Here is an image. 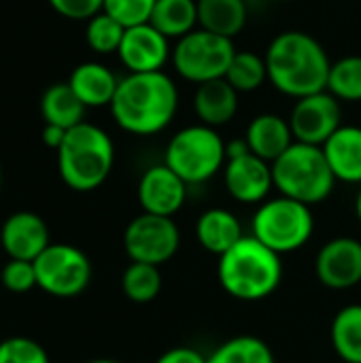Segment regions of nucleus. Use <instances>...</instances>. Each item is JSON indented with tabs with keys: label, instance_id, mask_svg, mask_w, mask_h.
<instances>
[{
	"label": "nucleus",
	"instance_id": "nucleus-1",
	"mask_svg": "<svg viewBox=\"0 0 361 363\" xmlns=\"http://www.w3.org/2000/svg\"><path fill=\"white\" fill-rule=\"evenodd\" d=\"M109 108L123 132L153 136L172 123L179 108V89L164 70L128 72L119 79Z\"/></svg>",
	"mask_w": 361,
	"mask_h": 363
},
{
	"label": "nucleus",
	"instance_id": "nucleus-2",
	"mask_svg": "<svg viewBox=\"0 0 361 363\" xmlns=\"http://www.w3.org/2000/svg\"><path fill=\"white\" fill-rule=\"evenodd\" d=\"M268 81L285 96L300 100L328 89L330 55L323 45L302 30L277 34L266 49Z\"/></svg>",
	"mask_w": 361,
	"mask_h": 363
},
{
	"label": "nucleus",
	"instance_id": "nucleus-3",
	"mask_svg": "<svg viewBox=\"0 0 361 363\" xmlns=\"http://www.w3.org/2000/svg\"><path fill=\"white\" fill-rule=\"evenodd\" d=\"M217 279L223 291L240 302L270 298L283 281L281 255L262 245L255 236H243L219 257Z\"/></svg>",
	"mask_w": 361,
	"mask_h": 363
},
{
	"label": "nucleus",
	"instance_id": "nucleus-4",
	"mask_svg": "<svg viewBox=\"0 0 361 363\" xmlns=\"http://www.w3.org/2000/svg\"><path fill=\"white\" fill-rule=\"evenodd\" d=\"M57 153V172L72 191L87 194L106 183L115 166V145L109 132L94 123H79L66 132Z\"/></svg>",
	"mask_w": 361,
	"mask_h": 363
},
{
	"label": "nucleus",
	"instance_id": "nucleus-5",
	"mask_svg": "<svg viewBox=\"0 0 361 363\" xmlns=\"http://www.w3.org/2000/svg\"><path fill=\"white\" fill-rule=\"evenodd\" d=\"M272 179L279 196L298 200L306 206L328 200L336 185L323 149L298 140L272 162Z\"/></svg>",
	"mask_w": 361,
	"mask_h": 363
},
{
	"label": "nucleus",
	"instance_id": "nucleus-6",
	"mask_svg": "<svg viewBox=\"0 0 361 363\" xmlns=\"http://www.w3.org/2000/svg\"><path fill=\"white\" fill-rule=\"evenodd\" d=\"M226 162V140L215 128L204 123L179 130L164 151V164L189 187L211 181L223 170Z\"/></svg>",
	"mask_w": 361,
	"mask_h": 363
},
{
	"label": "nucleus",
	"instance_id": "nucleus-7",
	"mask_svg": "<svg viewBox=\"0 0 361 363\" xmlns=\"http://www.w3.org/2000/svg\"><path fill=\"white\" fill-rule=\"evenodd\" d=\"M313 234L315 217L311 206L285 196L262 202L251 221V236L279 255L300 251L309 245Z\"/></svg>",
	"mask_w": 361,
	"mask_h": 363
},
{
	"label": "nucleus",
	"instance_id": "nucleus-8",
	"mask_svg": "<svg viewBox=\"0 0 361 363\" xmlns=\"http://www.w3.org/2000/svg\"><path fill=\"white\" fill-rule=\"evenodd\" d=\"M234 40L196 28L179 38L172 47V66L189 83L202 85L209 81L226 79L234 57Z\"/></svg>",
	"mask_w": 361,
	"mask_h": 363
},
{
	"label": "nucleus",
	"instance_id": "nucleus-9",
	"mask_svg": "<svg viewBox=\"0 0 361 363\" xmlns=\"http://www.w3.org/2000/svg\"><path fill=\"white\" fill-rule=\"evenodd\" d=\"M36 285L51 298L70 300L81 296L91 283V262L70 242H51L36 259Z\"/></svg>",
	"mask_w": 361,
	"mask_h": 363
},
{
	"label": "nucleus",
	"instance_id": "nucleus-10",
	"mask_svg": "<svg viewBox=\"0 0 361 363\" xmlns=\"http://www.w3.org/2000/svg\"><path fill=\"white\" fill-rule=\"evenodd\" d=\"M181 249V230L172 217L140 213L123 230V251L130 262L164 266Z\"/></svg>",
	"mask_w": 361,
	"mask_h": 363
},
{
	"label": "nucleus",
	"instance_id": "nucleus-11",
	"mask_svg": "<svg viewBox=\"0 0 361 363\" xmlns=\"http://www.w3.org/2000/svg\"><path fill=\"white\" fill-rule=\"evenodd\" d=\"M289 125L298 143L323 147L326 140L343 125V106L328 89L296 100Z\"/></svg>",
	"mask_w": 361,
	"mask_h": 363
},
{
	"label": "nucleus",
	"instance_id": "nucleus-12",
	"mask_svg": "<svg viewBox=\"0 0 361 363\" xmlns=\"http://www.w3.org/2000/svg\"><path fill=\"white\" fill-rule=\"evenodd\" d=\"M319 283L334 291H347L361 283V240L338 236L328 240L315 257Z\"/></svg>",
	"mask_w": 361,
	"mask_h": 363
},
{
	"label": "nucleus",
	"instance_id": "nucleus-13",
	"mask_svg": "<svg viewBox=\"0 0 361 363\" xmlns=\"http://www.w3.org/2000/svg\"><path fill=\"white\" fill-rule=\"evenodd\" d=\"M189 185L164 162L147 168L138 179L136 198L143 213L174 217L187 202Z\"/></svg>",
	"mask_w": 361,
	"mask_h": 363
},
{
	"label": "nucleus",
	"instance_id": "nucleus-14",
	"mask_svg": "<svg viewBox=\"0 0 361 363\" xmlns=\"http://www.w3.org/2000/svg\"><path fill=\"white\" fill-rule=\"evenodd\" d=\"M223 185L232 200L240 204H262L270 198L274 189L272 179V164L253 155L245 153L240 157L228 160L223 166Z\"/></svg>",
	"mask_w": 361,
	"mask_h": 363
},
{
	"label": "nucleus",
	"instance_id": "nucleus-15",
	"mask_svg": "<svg viewBox=\"0 0 361 363\" xmlns=\"http://www.w3.org/2000/svg\"><path fill=\"white\" fill-rule=\"evenodd\" d=\"M0 245L9 259L34 262L51 245L49 225L34 211H15L0 225Z\"/></svg>",
	"mask_w": 361,
	"mask_h": 363
},
{
	"label": "nucleus",
	"instance_id": "nucleus-16",
	"mask_svg": "<svg viewBox=\"0 0 361 363\" xmlns=\"http://www.w3.org/2000/svg\"><path fill=\"white\" fill-rule=\"evenodd\" d=\"M117 55L128 72H160L172 57V49L170 40L147 21L126 28Z\"/></svg>",
	"mask_w": 361,
	"mask_h": 363
},
{
	"label": "nucleus",
	"instance_id": "nucleus-17",
	"mask_svg": "<svg viewBox=\"0 0 361 363\" xmlns=\"http://www.w3.org/2000/svg\"><path fill=\"white\" fill-rule=\"evenodd\" d=\"M245 140L253 155L270 164L279 160L296 143L289 119L274 115V113H262L253 117L251 123L247 125Z\"/></svg>",
	"mask_w": 361,
	"mask_h": 363
},
{
	"label": "nucleus",
	"instance_id": "nucleus-18",
	"mask_svg": "<svg viewBox=\"0 0 361 363\" xmlns=\"http://www.w3.org/2000/svg\"><path fill=\"white\" fill-rule=\"evenodd\" d=\"M336 181L361 185V128L340 125L321 147Z\"/></svg>",
	"mask_w": 361,
	"mask_h": 363
},
{
	"label": "nucleus",
	"instance_id": "nucleus-19",
	"mask_svg": "<svg viewBox=\"0 0 361 363\" xmlns=\"http://www.w3.org/2000/svg\"><path fill=\"white\" fill-rule=\"evenodd\" d=\"M243 236L245 232L240 219L228 208H219V206L206 208L196 221L198 245L217 257L228 253Z\"/></svg>",
	"mask_w": 361,
	"mask_h": 363
},
{
	"label": "nucleus",
	"instance_id": "nucleus-20",
	"mask_svg": "<svg viewBox=\"0 0 361 363\" xmlns=\"http://www.w3.org/2000/svg\"><path fill=\"white\" fill-rule=\"evenodd\" d=\"M68 85L87 108H98L111 106L119 79L109 66L100 62H83L70 72Z\"/></svg>",
	"mask_w": 361,
	"mask_h": 363
},
{
	"label": "nucleus",
	"instance_id": "nucleus-21",
	"mask_svg": "<svg viewBox=\"0 0 361 363\" xmlns=\"http://www.w3.org/2000/svg\"><path fill=\"white\" fill-rule=\"evenodd\" d=\"M194 111L200 123L219 128L230 123L238 113V91L226 81H209L198 85L194 94Z\"/></svg>",
	"mask_w": 361,
	"mask_h": 363
},
{
	"label": "nucleus",
	"instance_id": "nucleus-22",
	"mask_svg": "<svg viewBox=\"0 0 361 363\" xmlns=\"http://www.w3.org/2000/svg\"><path fill=\"white\" fill-rule=\"evenodd\" d=\"M247 15L245 0H198V26L232 40L245 30Z\"/></svg>",
	"mask_w": 361,
	"mask_h": 363
},
{
	"label": "nucleus",
	"instance_id": "nucleus-23",
	"mask_svg": "<svg viewBox=\"0 0 361 363\" xmlns=\"http://www.w3.org/2000/svg\"><path fill=\"white\" fill-rule=\"evenodd\" d=\"M85 111L87 106L77 98L68 81L49 85L40 96V115L49 125L70 130L85 121Z\"/></svg>",
	"mask_w": 361,
	"mask_h": 363
},
{
	"label": "nucleus",
	"instance_id": "nucleus-24",
	"mask_svg": "<svg viewBox=\"0 0 361 363\" xmlns=\"http://www.w3.org/2000/svg\"><path fill=\"white\" fill-rule=\"evenodd\" d=\"M149 23L168 40H179L198 28V0H157Z\"/></svg>",
	"mask_w": 361,
	"mask_h": 363
},
{
	"label": "nucleus",
	"instance_id": "nucleus-25",
	"mask_svg": "<svg viewBox=\"0 0 361 363\" xmlns=\"http://www.w3.org/2000/svg\"><path fill=\"white\" fill-rule=\"evenodd\" d=\"M330 340L343 362L361 363V304H347L334 315Z\"/></svg>",
	"mask_w": 361,
	"mask_h": 363
},
{
	"label": "nucleus",
	"instance_id": "nucleus-26",
	"mask_svg": "<svg viewBox=\"0 0 361 363\" xmlns=\"http://www.w3.org/2000/svg\"><path fill=\"white\" fill-rule=\"evenodd\" d=\"M206 363H277L272 349L257 336H234L221 342Z\"/></svg>",
	"mask_w": 361,
	"mask_h": 363
},
{
	"label": "nucleus",
	"instance_id": "nucleus-27",
	"mask_svg": "<svg viewBox=\"0 0 361 363\" xmlns=\"http://www.w3.org/2000/svg\"><path fill=\"white\" fill-rule=\"evenodd\" d=\"M162 272L160 266L130 262L121 274V291L134 304H149L162 291Z\"/></svg>",
	"mask_w": 361,
	"mask_h": 363
},
{
	"label": "nucleus",
	"instance_id": "nucleus-28",
	"mask_svg": "<svg viewBox=\"0 0 361 363\" xmlns=\"http://www.w3.org/2000/svg\"><path fill=\"white\" fill-rule=\"evenodd\" d=\"M226 81L238 91H255L268 81V66L266 57L257 55L255 51H236L230 68L226 72Z\"/></svg>",
	"mask_w": 361,
	"mask_h": 363
},
{
	"label": "nucleus",
	"instance_id": "nucleus-29",
	"mask_svg": "<svg viewBox=\"0 0 361 363\" xmlns=\"http://www.w3.org/2000/svg\"><path fill=\"white\" fill-rule=\"evenodd\" d=\"M328 91L340 102H361V55H345L332 62Z\"/></svg>",
	"mask_w": 361,
	"mask_h": 363
},
{
	"label": "nucleus",
	"instance_id": "nucleus-30",
	"mask_svg": "<svg viewBox=\"0 0 361 363\" xmlns=\"http://www.w3.org/2000/svg\"><path fill=\"white\" fill-rule=\"evenodd\" d=\"M123 34H126V28L117 19L106 15L104 11H100L91 19H87L85 40H87L89 49L100 53V55L117 53L119 47H121Z\"/></svg>",
	"mask_w": 361,
	"mask_h": 363
},
{
	"label": "nucleus",
	"instance_id": "nucleus-31",
	"mask_svg": "<svg viewBox=\"0 0 361 363\" xmlns=\"http://www.w3.org/2000/svg\"><path fill=\"white\" fill-rule=\"evenodd\" d=\"M0 363H51V359L40 342L28 336H11L0 342Z\"/></svg>",
	"mask_w": 361,
	"mask_h": 363
},
{
	"label": "nucleus",
	"instance_id": "nucleus-32",
	"mask_svg": "<svg viewBox=\"0 0 361 363\" xmlns=\"http://www.w3.org/2000/svg\"><path fill=\"white\" fill-rule=\"evenodd\" d=\"M157 0H104L102 11L117 19L123 28L140 26L151 19Z\"/></svg>",
	"mask_w": 361,
	"mask_h": 363
},
{
	"label": "nucleus",
	"instance_id": "nucleus-33",
	"mask_svg": "<svg viewBox=\"0 0 361 363\" xmlns=\"http://www.w3.org/2000/svg\"><path fill=\"white\" fill-rule=\"evenodd\" d=\"M0 285L11 294H28L32 289H38L36 285V270L34 262H21V259H9L0 268Z\"/></svg>",
	"mask_w": 361,
	"mask_h": 363
},
{
	"label": "nucleus",
	"instance_id": "nucleus-34",
	"mask_svg": "<svg viewBox=\"0 0 361 363\" xmlns=\"http://www.w3.org/2000/svg\"><path fill=\"white\" fill-rule=\"evenodd\" d=\"M49 4L57 15L66 19L87 21L102 11L104 0H49Z\"/></svg>",
	"mask_w": 361,
	"mask_h": 363
},
{
	"label": "nucleus",
	"instance_id": "nucleus-35",
	"mask_svg": "<svg viewBox=\"0 0 361 363\" xmlns=\"http://www.w3.org/2000/svg\"><path fill=\"white\" fill-rule=\"evenodd\" d=\"M155 363H206V355L194 347H172L164 351Z\"/></svg>",
	"mask_w": 361,
	"mask_h": 363
},
{
	"label": "nucleus",
	"instance_id": "nucleus-36",
	"mask_svg": "<svg viewBox=\"0 0 361 363\" xmlns=\"http://www.w3.org/2000/svg\"><path fill=\"white\" fill-rule=\"evenodd\" d=\"M66 132H68V130H64V128H57V125H49V123H45V128H43V132H40V138H43L45 147H49V149L57 151V149L62 147L64 138H66Z\"/></svg>",
	"mask_w": 361,
	"mask_h": 363
},
{
	"label": "nucleus",
	"instance_id": "nucleus-37",
	"mask_svg": "<svg viewBox=\"0 0 361 363\" xmlns=\"http://www.w3.org/2000/svg\"><path fill=\"white\" fill-rule=\"evenodd\" d=\"M355 215H357V221L361 223V187H360V194H357V198H355Z\"/></svg>",
	"mask_w": 361,
	"mask_h": 363
},
{
	"label": "nucleus",
	"instance_id": "nucleus-38",
	"mask_svg": "<svg viewBox=\"0 0 361 363\" xmlns=\"http://www.w3.org/2000/svg\"><path fill=\"white\" fill-rule=\"evenodd\" d=\"M85 363H121V362H117V359H89V362H85Z\"/></svg>",
	"mask_w": 361,
	"mask_h": 363
},
{
	"label": "nucleus",
	"instance_id": "nucleus-39",
	"mask_svg": "<svg viewBox=\"0 0 361 363\" xmlns=\"http://www.w3.org/2000/svg\"><path fill=\"white\" fill-rule=\"evenodd\" d=\"M0 187H2V170H0Z\"/></svg>",
	"mask_w": 361,
	"mask_h": 363
},
{
	"label": "nucleus",
	"instance_id": "nucleus-40",
	"mask_svg": "<svg viewBox=\"0 0 361 363\" xmlns=\"http://www.w3.org/2000/svg\"><path fill=\"white\" fill-rule=\"evenodd\" d=\"M277 2H287V0H277Z\"/></svg>",
	"mask_w": 361,
	"mask_h": 363
},
{
	"label": "nucleus",
	"instance_id": "nucleus-41",
	"mask_svg": "<svg viewBox=\"0 0 361 363\" xmlns=\"http://www.w3.org/2000/svg\"><path fill=\"white\" fill-rule=\"evenodd\" d=\"M0 253H2V245H0Z\"/></svg>",
	"mask_w": 361,
	"mask_h": 363
}]
</instances>
